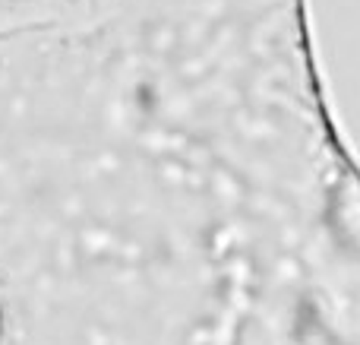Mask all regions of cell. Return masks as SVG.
I'll return each instance as SVG.
<instances>
[{"label": "cell", "instance_id": "obj_1", "mask_svg": "<svg viewBox=\"0 0 360 345\" xmlns=\"http://www.w3.org/2000/svg\"><path fill=\"white\" fill-rule=\"evenodd\" d=\"M13 345H360V158L307 0H0Z\"/></svg>", "mask_w": 360, "mask_h": 345}]
</instances>
